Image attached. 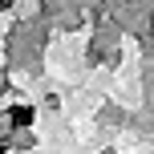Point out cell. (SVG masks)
<instances>
[{
  "label": "cell",
  "mask_w": 154,
  "mask_h": 154,
  "mask_svg": "<svg viewBox=\"0 0 154 154\" xmlns=\"http://www.w3.org/2000/svg\"><path fill=\"white\" fill-rule=\"evenodd\" d=\"M12 122H16V126H29V122H32V109H29V106H16V109H12Z\"/></svg>",
  "instance_id": "cell-1"
},
{
  "label": "cell",
  "mask_w": 154,
  "mask_h": 154,
  "mask_svg": "<svg viewBox=\"0 0 154 154\" xmlns=\"http://www.w3.org/2000/svg\"><path fill=\"white\" fill-rule=\"evenodd\" d=\"M0 150H4V142H0Z\"/></svg>",
  "instance_id": "cell-2"
}]
</instances>
